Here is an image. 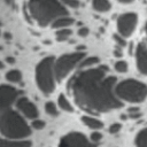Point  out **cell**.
<instances>
[{
    "mask_svg": "<svg viewBox=\"0 0 147 147\" xmlns=\"http://www.w3.org/2000/svg\"><path fill=\"white\" fill-rule=\"evenodd\" d=\"M3 68H5V64H3V62L0 61V69H3Z\"/></svg>",
    "mask_w": 147,
    "mask_h": 147,
    "instance_id": "cell-34",
    "label": "cell"
},
{
    "mask_svg": "<svg viewBox=\"0 0 147 147\" xmlns=\"http://www.w3.org/2000/svg\"><path fill=\"white\" fill-rule=\"evenodd\" d=\"M6 79L10 83H20L22 80V74L17 69H11L6 74Z\"/></svg>",
    "mask_w": 147,
    "mask_h": 147,
    "instance_id": "cell-18",
    "label": "cell"
},
{
    "mask_svg": "<svg viewBox=\"0 0 147 147\" xmlns=\"http://www.w3.org/2000/svg\"><path fill=\"white\" fill-rule=\"evenodd\" d=\"M114 55L117 56V57H119V56H122V52H121L119 49H115V51H114Z\"/></svg>",
    "mask_w": 147,
    "mask_h": 147,
    "instance_id": "cell-31",
    "label": "cell"
},
{
    "mask_svg": "<svg viewBox=\"0 0 147 147\" xmlns=\"http://www.w3.org/2000/svg\"><path fill=\"white\" fill-rule=\"evenodd\" d=\"M131 118H138V117H140L141 116V113H136V114H130L129 115Z\"/></svg>",
    "mask_w": 147,
    "mask_h": 147,
    "instance_id": "cell-30",
    "label": "cell"
},
{
    "mask_svg": "<svg viewBox=\"0 0 147 147\" xmlns=\"http://www.w3.org/2000/svg\"><path fill=\"white\" fill-rule=\"evenodd\" d=\"M74 23H75V20H74L71 16H63V17L57 18V20L52 24V26H53L54 29L60 30V29H67L68 26L72 25Z\"/></svg>",
    "mask_w": 147,
    "mask_h": 147,
    "instance_id": "cell-14",
    "label": "cell"
},
{
    "mask_svg": "<svg viewBox=\"0 0 147 147\" xmlns=\"http://www.w3.org/2000/svg\"><path fill=\"white\" fill-rule=\"evenodd\" d=\"M101 139H102V134H101L99 131H94V132H92L91 136H90V140H91L93 144L99 142Z\"/></svg>",
    "mask_w": 147,
    "mask_h": 147,
    "instance_id": "cell-25",
    "label": "cell"
},
{
    "mask_svg": "<svg viewBox=\"0 0 147 147\" xmlns=\"http://www.w3.org/2000/svg\"><path fill=\"white\" fill-rule=\"evenodd\" d=\"M85 57V52H74V53H68L61 55L59 59L55 60L54 62V74H55V79L56 82L63 80L71 71L72 69L80 64L82 61Z\"/></svg>",
    "mask_w": 147,
    "mask_h": 147,
    "instance_id": "cell-6",
    "label": "cell"
},
{
    "mask_svg": "<svg viewBox=\"0 0 147 147\" xmlns=\"http://www.w3.org/2000/svg\"><path fill=\"white\" fill-rule=\"evenodd\" d=\"M22 96L21 90L11 85H0V115L11 109V106Z\"/></svg>",
    "mask_w": 147,
    "mask_h": 147,
    "instance_id": "cell-7",
    "label": "cell"
},
{
    "mask_svg": "<svg viewBox=\"0 0 147 147\" xmlns=\"http://www.w3.org/2000/svg\"><path fill=\"white\" fill-rule=\"evenodd\" d=\"M113 38H114V40H115V42L117 44L118 47H124V46L126 45L125 38H123L122 36H119V34H114Z\"/></svg>",
    "mask_w": 147,
    "mask_h": 147,
    "instance_id": "cell-24",
    "label": "cell"
},
{
    "mask_svg": "<svg viewBox=\"0 0 147 147\" xmlns=\"http://www.w3.org/2000/svg\"><path fill=\"white\" fill-rule=\"evenodd\" d=\"M121 129H122V125L119 124V123H114V124H111L110 126H109V132L111 133V134H114V133H117V132H119L121 131Z\"/></svg>",
    "mask_w": 147,
    "mask_h": 147,
    "instance_id": "cell-26",
    "label": "cell"
},
{
    "mask_svg": "<svg viewBox=\"0 0 147 147\" xmlns=\"http://www.w3.org/2000/svg\"><path fill=\"white\" fill-rule=\"evenodd\" d=\"M114 68L117 72H126L127 71V63L125 61H117L114 64Z\"/></svg>",
    "mask_w": 147,
    "mask_h": 147,
    "instance_id": "cell-22",
    "label": "cell"
},
{
    "mask_svg": "<svg viewBox=\"0 0 147 147\" xmlns=\"http://www.w3.org/2000/svg\"><path fill=\"white\" fill-rule=\"evenodd\" d=\"M115 94L119 100L139 103L147 98V85L138 79H124L116 84Z\"/></svg>",
    "mask_w": 147,
    "mask_h": 147,
    "instance_id": "cell-4",
    "label": "cell"
},
{
    "mask_svg": "<svg viewBox=\"0 0 147 147\" xmlns=\"http://www.w3.org/2000/svg\"><path fill=\"white\" fill-rule=\"evenodd\" d=\"M5 38H6V39H8V40H9V39H10V38H11V34H10V33H8V32H7V33H5Z\"/></svg>",
    "mask_w": 147,
    "mask_h": 147,
    "instance_id": "cell-33",
    "label": "cell"
},
{
    "mask_svg": "<svg viewBox=\"0 0 147 147\" xmlns=\"http://www.w3.org/2000/svg\"><path fill=\"white\" fill-rule=\"evenodd\" d=\"M57 147H96V145L80 132H69L60 139Z\"/></svg>",
    "mask_w": 147,
    "mask_h": 147,
    "instance_id": "cell-9",
    "label": "cell"
},
{
    "mask_svg": "<svg viewBox=\"0 0 147 147\" xmlns=\"http://www.w3.org/2000/svg\"><path fill=\"white\" fill-rule=\"evenodd\" d=\"M57 105H59V107H60L62 110H64V111H68V113H72V111H74L72 105L70 103V101L67 99V96H65L64 94H60V95L57 96Z\"/></svg>",
    "mask_w": 147,
    "mask_h": 147,
    "instance_id": "cell-17",
    "label": "cell"
},
{
    "mask_svg": "<svg viewBox=\"0 0 147 147\" xmlns=\"http://www.w3.org/2000/svg\"><path fill=\"white\" fill-rule=\"evenodd\" d=\"M6 61H7L8 63H14V62H15V59H14V57H7Z\"/></svg>",
    "mask_w": 147,
    "mask_h": 147,
    "instance_id": "cell-32",
    "label": "cell"
},
{
    "mask_svg": "<svg viewBox=\"0 0 147 147\" xmlns=\"http://www.w3.org/2000/svg\"><path fill=\"white\" fill-rule=\"evenodd\" d=\"M145 31H146V38H147V22H146V25H145Z\"/></svg>",
    "mask_w": 147,
    "mask_h": 147,
    "instance_id": "cell-35",
    "label": "cell"
},
{
    "mask_svg": "<svg viewBox=\"0 0 147 147\" xmlns=\"http://www.w3.org/2000/svg\"><path fill=\"white\" fill-rule=\"evenodd\" d=\"M116 82L115 76L108 75L107 65H98L79 70L68 82L67 88L82 109L91 114L107 113L123 106L115 94Z\"/></svg>",
    "mask_w": 147,
    "mask_h": 147,
    "instance_id": "cell-1",
    "label": "cell"
},
{
    "mask_svg": "<svg viewBox=\"0 0 147 147\" xmlns=\"http://www.w3.org/2000/svg\"><path fill=\"white\" fill-rule=\"evenodd\" d=\"M92 7L98 13H106L109 11L111 8V3L106 0H94L92 2Z\"/></svg>",
    "mask_w": 147,
    "mask_h": 147,
    "instance_id": "cell-15",
    "label": "cell"
},
{
    "mask_svg": "<svg viewBox=\"0 0 147 147\" xmlns=\"http://www.w3.org/2000/svg\"><path fill=\"white\" fill-rule=\"evenodd\" d=\"M45 110H46V114H48L49 116H57V115H59L57 107H56L55 103L52 102V101L46 102V105H45Z\"/></svg>",
    "mask_w": 147,
    "mask_h": 147,
    "instance_id": "cell-21",
    "label": "cell"
},
{
    "mask_svg": "<svg viewBox=\"0 0 147 147\" xmlns=\"http://www.w3.org/2000/svg\"><path fill=\"white\" fill-rule=\"evenodd\" d=\"M99 63V57L96 56H88L86 57L85 60L82 61V63L79 64V68L82 70H85V69H91V67Z\"/></svg>",
    "mask_w": 147,
    "mask_h": 147,
    "instance_id": "cell-19",
    "label": "cell"
},
{
    "mask_svg": "<svg viewBox=\"0 0 147 147\" xmlns=\"http://www.w3.org/2000/svg\"><path fill=\"white\" fill-rule=\"evenodd\" d=\"M137 23H138V15L136 13H124L119 15L116 22L119 36H122L123 38L130 37L134 32L137 28Z\"/></svg>",
    "mask_w": 147,
    "mask_h": 147,
    "instance_id": "cell-8",
    "label": "cell"
},
{
    "mask_svg": "<svg viewBox=\"0 0 147 147\" xmlns=\"http://www.w3.org/2000/svg\"><path fill=\"white\" fill-rule=\"evenodd\" d=\"M139 110H140V109H139L138 107H131V108H129V109H127V113H129V115H130V114H136V113H140Z\"/></svg>",
    "mask_w": 147,
    "mask_h": 147,
    "instance_id": "cell-29",
    "label": "cell"
},
{
    "mask_svg": "<svg viewBox=\"0 0 147 147\" xmlns=\"http://www.w3.org/2000/svg\"><path fill=\"white\" fill-rule=\"evenodd\" d=\"M67 8L70 7V8H78L79 7V1H74V0H69V1H63L62 2Z\"/></svg>",
    "mask_w": 147,
    "mask_h": 147,
    "instance_id": "cell-27",
    "label": "cell"
},
{
    "mask_svg": "<svg viewBox=\"0 0 147 147\" xmlns=\"http://www.w3.org/2000/svg\"><path fill=\"white\" fill-rule=\"evenodd\" d=\"M88 32H90V30L86 26H82V28L78 29V36L79 37H86L88 34Z\"/></svg>",
    "mask_w": 147,
    "mask_h": 147,
    "instance_id": "cell-28",
    "label": "cell"
},
{
    "mask_svg": "<svg viewBox=\"0 0 147 147\" xmlns=\"http://www.w3.org/2000/svg\"><path fill=\"white\" fill-rule=\"evenodd\" d=\"M136 147H147V127L139 131L134 139Z\"/></svg>",
    "mask_w": 147,
    "mask_h": 147,
    "instance_id": "cell-16",
    "label": "cell"
},
{
    "mask_svg": "<svg viewBox=\"0 0 147 147\" xmlns=\"http://www.w3.org/2000/svg\"><path fill=\"white\" fill-rule=\"evenodd\" d=\"M82 122L90 129H93L95 131H98L99 129H102L103 124L100 119H98L96 117H93L91 115H84L82 116Z\"/></svg>",
    "mask_w": 147,
    "mask_h": 147,
    "instance_id": "cell-13",
    "label": "cell"
},
{
    "mask_svg": "<svg viewBox=\"0 0 147 147\" xmlns=\"http://www.w3.org/2000/svg\"><path fill=\"white\" fill-rule=\"evenodd\" d=\"M54 56L44 57L36 67V83L38 88L48 95L55 90V74H54Z\"/></svg>",
    "mask_w": 147,
    "mask_h": 147,
    "instance_id": "cell-5",
    "label": "cell"
},
{
    "mask_svg": "<svg viewBox=\"0 0 147 147\" xmlns=\"http://www.w3.org/2000/svg\"><path fill=\"white\" fill-rule=\"evenodd\" d=\"M28 10L30 13V16L40 26H47L49 24H53L60 17L69 16L68 8L62 2L55 0L29 1Z\"/></svg>",
    "mask_w": 147,
    "mask_h": 147,
    "instance_id": "cell-2",
    "label": "cell"
},
{
    "mask_svg": "<svg viewBox=\"0 0 147 147\" xmlns=\"http://www.w3.org/2000/svg\"><path fill=\"white\" fill-rule=\"evenodd\" d=\"M71 33H72V31L68 28L67 29H60L56 31V40L57 41H64L71 36Z\"/></svg>",
    "mask_w": 147,
    "mask_h": 147,
    "instance_id": "cell-20",
    "label": "cell"
},
{
    "mask_svg": "<svg viewBox=\"0 0 147 147\" xmlns=\"http://www.w3.org/2000/svg\"><path fill=\"white\" fill-rule=\"evenodd\" d=\"M0 133L9 140H24L31 134V125L18 111L9 109L0 115Z\"/></svg>",
    "mask_w": 147,
    "mask_h": 147,
    "instance_id": "cell-3",
    "label": "cell"
},
{
    "mask_svg": "<svg viewBox=\"0 0 147 147\" xmlns=\"http://www.w3.org/2000/svg\"><path fill=\"white\" fill-rule=\"evenodd\" d=\"M136 63L139 72L147 76V45L144 41L136 47Z\"/></svg>",
    "mask_w": 147,
    "mask_h": 147,
    "instance_id": "cell-11",
    "label": "cell"
},
{
    "mask_svg": "<svg viewBox=\"0 0 147 147\" xmlns=\"http://www.w3.org/2000/svg\"><path fill=\"white\" fill-rule=\"evenodd\" d=\"M32 144L29 140H9L0 138V147H31Z\"/></svg>",
    "mask_w": 147,
    "mask_h": 147,
    "instance_id": "cell-12",
    "label": "cell"
},
{
    "mask_svg": "<svg viewBox=\"0 0 147 147\" xmlns=\"http://www.w3.org/2000/svg\"><path fill=\"white\" fill-rule=\"evenodd\" d=\"M31 127L34 129V130H41V129L45 127V122L41 121V119H38V118H37V119L32 121V123H31Z\"/></svg>",
    "mask_w": 147,
    "mask_h": 147,
    "instance_id": "cell-23",
    "label": "cell"
},
{
    "mask_svg": "<svg viewBox=\"0 0 147 147\" xmlns=\"http://www.w3.org/2000/svg\"><path fill=\"white\" fill-rule=\"evenodd\" d=\"M15 106H16L18 113H20L22 116H24L25 118L32 119V121H34V119L38 118L39 111H38L37 106H36L30 99H28L26 96H21V98L16 101Z\"/></svg>",
    "mask_w": 147,
    "mask_h": 147,
    "instance_id": "cell-10",
    "label": "cell"
}]
</instances>
